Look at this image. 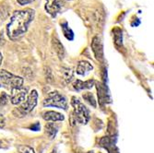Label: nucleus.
<instances>
[{
  "label": "nucleus",
  "instance_id": "nucleus-22",
  "mask_svg": "<svg viewBox=\"0 0 154 153\" xmlns=\"http://www.w3.org/2000/svg\"><path fill=\"white\" fill-rule=\"evenodd\" d=\"M5 123H6V120H5V117L0 114V128H2L5 127Z\"/></svg>",
  "mask_w": 154,
  "mask_h": 153
},
{
  "label": "nucleus",
  "instance_id": "nucleus-25",
  "mask_svg": "<svg viewBox=\"0 0 154 153\" xmlns=\"http://www.w3.org/2000/svg\"><path fill=\"white\" fill-rule=\"evenodd\" d=\"M88 153H93V151H89Z\"/></svg>",
  "mask_w": 154,
  "mask_h": 153
},
{
  "label": "nucleus",
  "instance_id": "nucleus-11",
  "mask_svg": "<svg viewBox=\"0 0 154 153\" xmlns=\"http://www.w3.org/2000/svg\"><path fill=\"white\" fill-rule=\"evenodd\" d=\"M94 85V80L91 79V80H87V81H81L79 79L75 80V82L73 83V88L79 91L82 90H89L91 89Z\"/></svg>",
  "mask_w": 154,
  "mask_h": 153
},
{
  "label": "nucleus",
  "instance_id": "nucleus-14",
  "mask_svg": "<svg viewBox=\"0 0 154 153\" xmlns=\"http://www.w3.org/2000/svg\"><path fill=\"white\" fill-rule=\"evenodd\" d=\"M53 46L54 48V51L57 52V55L59 57V58L62 59L65 55V50H64V46L62 45V44L57 39H54L53 40Z\"/></svg>",
  "mask_w": 154,
  "mask_h": 153
},
{
  "label": "nucleus",
  "instance_id": "nucleus-26",
  "mask_svg": "<svg viewBox=\"0 0 154 153\" xmlns=\"http://www.w3.org/2000/svg\"><path fill=\"white\" fill-rule=\"evenodd\" d=\"M51 153H55V151H53V152H51Z\"/></svg>",
  "mask_w": 154,
  "mask_h": 153
},
{
  "label": "nucleus",
  "instance_id": "nucleus-10",
  "mask_svg": "<svg viewBox=\"0 0 154 153\" xmlns=\"http://www.w3.org/2000/svg\"><path fill=\"white\" fill-rule=\"evenodd\" d=\"M92 69H93V66H91V63H89L88 61H80L78 64L76 72H77V74H79L80 76H85L89 72H91Z\"/></svg>",
  "mask_w": 154,
  "mask_h": 153
},
{
  "label": "nucleus",
  "instance_id": "nucleus-1",
  "mask_svg": "<svg viewBox=\"0 0 154 153\" xmlns=\"http://www.w3.org/2000/svg\"><path fill=\"white\" fill-rule=\"evenodd\" d=\"M34 15V10L31 8L16 11L13 14L10 21L7 26V32L8 37L13 41L22 37L33 20Z\"/></svg>",
  "mask_w": 154,
  "mask_h": 153
},
{
  "label": "nucleus",
  "instance_id": "nucleus-21",
  "mask_svg": "<svg viewBox=\"0 0 154 153\" xmlns=\"http://www.w3.org/2000/svg\"><path fill=\"white\" fill-rule=\"evenodd\" d=\"M33 1H35V0H17V2L21 6H25L30 3H32Z\"/></svg>",
  "mask_w": 154,
  "mask_h": 153
},
{
  "label": "nucleus",
  "instance_id": "nucleus-12",
  "mask_svg": "<svg viewBox=\"0 0 154 153\" xmlns=\"http://www.w3.org/2000/svg\"><path fill=\"white\" fill-rule=\"evenodd\" d=\"M43 118L48 122H57V121H63L65 119L63 115L57 112H54V111H48V112L44 113Z\"/></svg>",
  "mask_w": 154,
  "mask_h": 153
},
{
  "label": "nucleus",
  "instance_id": "nucleus-5",
  "mask_svg": "<svg viewBox=\"0 0 154 153\" xmlns=\"http://www.w3.org/2000/svg\"><path fill=\"white\" fill-rule=\"evenodd\" d=\"M37 100H38V93L35 90H33L28 95V97L25 100V103H23L16 111H18L19 115L21 116L27 115L28 113H30L31 111L34 109V107L37 104Z\"/></svg>",
  "mask_w": 154,
  "mask_h": 153
},
{
  "label": "nucleus",
  "instance_id": "nucleus-15",
  "mask_svg": "<svg viewBox=\"0 0 154 153\" xmlns=\"http://www.w3.org/2000/svg\"><path fill=\"white\" fill-rule=\"evenodd\" d=\"M45 130H46V134L48 135V136L51 138H54L57 133V127L54 126L53 123H47L45 126Z\"/></svg>",
  "mask_w": 154,
  "mask_h": 153
},
{
  "label": "nucleus",
  "instance_id": "nucleus-17",
  "mask_svg": "<svg viewBox=\"0 0 154 153\" xmlns=\"http://www.w3.org/2000/svg\"><path fill=\"white\" fill-rule=\"evenodd\" d=\"M83 99L85 100L88 103H90L91 106H93L94 108L96 107V101L94 99L93 95L91 92H86L83 94Z\"/></svg>",
  "mask_w": 154,
  "mask_h": 153
},
{
  "label": "nucleus",
  "instance_id": "nucleus-2",
  "mask_svg": "<svg viewBox=\"0 0 154 153\" xmlns=\"http://www.w3.org/2000/svg\"><path fill=\"white\" fill-rule=\"evenodd\" d=\"M73 106V115L77 122L82 124H86L90 120V112L88 108L84 105L77 97H73L71 101Z\"/></svg>",
  "mask_w": 154,
  "mask_h": 153
},
{
  "label": "nucleus",
  "instance_id": "nucleus-9",
  "mask_svg": "<svg viewBox=\"0 0 154 153\" xmlns=\"http://www.w3.org/2000/svg\"><path fill=\"white\" fill-rule=\"evenodd\" d=\"M45 8L48 14L53 17H55L61 10L62 3L60 0H45Z\"/></svg>",
  "mask_w": 154,
  "mask_h": 153
},
{
  "label": "nucleus",
  "instance_id": "nucleus-19",
  "mask_svg": "<svg viewBox=\"0 0 154 153\" xmlns=\"http://www.w3.org/2000/svg\"><path fill=\"white\" fill-rule=\"evenodd\" d=\"M20 153H34V150L32 148L29 146H23L20 149Z\"/></svg>",
  "mask_w": 154,
  "mask_h": 153
},
{
  "label": "nucleus",
  "instance_id": "nucleus-6",
  "mask_svg": "<svg viewBox=\"0 0 154 153\" xmlns=\"http://www.w3.org/2000/svg\"><path fill=\"white\" fill-rule=\"evenodd\" d=\"M27 92H28V90L23 87L12 89L11 93H10L11 103L15 105L22 103L27 98Z\"/></svg>",
  "mask_w": 154,
  "mask_h": 153
},
{
  "label": "nucleus",
  "instance_id": "nucleus-3",
  "mask_svg": "<svg viewBox=\"0 0 154 153\" xmlns=\"http://www.w3.org/2000/svg\"><path fill=\"white\" fill-rule=\"evenodd\" d=\"M43 104L45 107H57L63 110H67V101L66 97L57 91L50 92Z\"/></svg>",
  "mask_w": 154,
  "mask_h": 153
},
{
  "label": "nucleus",
  "instance_id": "nucleus-4",
  "mask_svg": "<svg viewBox=\"0 0 154 153\" xmlns=\"http://www.w3.org/2000/svg\"><path fill=\"white\" fill-rule=\"evenodd\" d=\"M0 82L10 90L20 88L23 85V78L13 75L7 70H0Z\"/></svg>",
  "mask_w": 154,
  "mask_h": 153
},
{
  "label": "nucleus",
  "instance_id": "nucleus-20",
  "mask_svg": "<svg viewBox=\"0 0 154 153\" xmlns=\"http://www.w3.org/2000/svg\"><path fill=\"white\" fill-rule=\"evenodd\" d=\"M8 95H6V94H1V95H0V105L6 104L7 102H8Z\"/></svg>",
  "mask_w": 154,
  "mask_h": 153
},
{
  "label": "nucleus",
  "instance_id": "nucleus-13",
  "mask_svg": "<svg viewBox=\"0 0 154 153\" xmlns=\"http://www.w3.org/2000/svg\"><path fill=\"white\" fill-rule=\"evenodd\" d=\"M97 90H98V96H99L100 103H106L108 100V94L106 93V88L104 85H103L102 83H99L97 85Z\"/></svg>",
  "mask_w": 154,
  "mask_h": 153
},
{
  "label": "nucleus",
  "instance_id": "nucleus-16",
  "mask_svg": "<svg viewBox=\"0 0 154 153\" xmlns=\"http://www.w3.org/2000/svg\"><path fill=\"white\" fill-rule=\"evenodd\" d=\"M62 29H63L64 34L66 37V39H68V40H73V37H74L73 32L70 29H69V27L67 26V23L66 22H65L64 24H62Z\"/></svg>",
  "mask_w": 154,
  "mask_h": 153
},
{
  "label": "nucleus",
  "instance_id": "nucleus-7",
  "mask_svg": "<svg viewBox=\"0 0 154 153\" xmlns=\"http://www.w3.org/2000/svg\"><path fill=\"white\" fill-rule=\"evenodd\" d=\"M91 49L97 60H103V46L102 40L99 36H95L91 41Z\"/></svg>",
  "mask_w": 154,
  "mask_h": 153
},
{
  "label": "nucleus",
  "instance_id": "nucleus-18",
  "mask_svg": "<svg viewBox=\"0 0 154 153\" xmlns=\"http://www.w3.org/2000/svg\"><path fill=\"white\" fill-rule=\"evenodd\" d=\"M63 73H64V78L66 80V82L67 83L71 82V80L73 78V73L71 71V69L70 68H64Z\"/></svg>",
  "mask_w": 154,
  "mask_h": 153
},
{
  "label": "nucleus",
  "instance_id": "nucleus-24",
  "mask_svg": "<svg viewBox=\"0 0 154 153\" xmlns=\"http://www.w3.org/2000/svg\"><path fill=\"white\" fill-rule=\"evenodd\" d=\"M2 59H3L2 54H1V53H0V65H1V63H2Z\"/></svg>",
  "mask_w": 154,
  "mask_h": 153
},
{
  "label": "nucleus",
  "instance_id": "nucleus-23",
  "mask_svg": "<svg viewBox=\"0 0 154 153\" xmlns=\"http://www.w3.org/2000/svg\"><path fill=\"white\" fill-rule=\"evenodd\" d=\"M32 129H34L35 131L39 130V129H40V126H39V124H36L35 126H32Z\"/></svg>",
  "mask_w": 154,
  "mask_h": 153
},
{
  "label": "nucleus",
  "instance_id": "nucleus-8",
  "mask_svg": "<svg viewBox=\"0 0 154 153\" xmlns=\"http://www.w3.org/2000/svg\"><path fill=\"white\" fill-rule=\"evenodd\" d=\"M116 143V138L114 136H104L101 138L100 140V145L105 149H107L109 153H119Z\"/></svg>",
  "mask_w": 154,
  "mask_h": 153
}]
</instances>
